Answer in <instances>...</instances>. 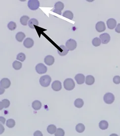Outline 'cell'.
<instances>
[{
  "instance_id": "1",
  "label": "cell",
  "mask_w": 120,
  "mask_h": 136,
  "mask_svg": "<svg viewBox=\"0 0 120 136\" xmlns=\"http://www.w3.org/2000/svg\"><path fill=\"white\" fill-rule=\"evenodd\" d=\"M63 84L64 88L67 90H72L75 86V82L74 81L73 79L71 78L66 79L64 81Z\"/></svg>"
},
{
  "instance_id": "2",
  "label": "cell",
  "mask_w": 120,
  "mask_h": 136,
  "mask_svg": "<svg viewBox=\"0 0 120 136\" xmlns=\"http://www.w3.org/2000/svg\"><path fill=\"white\" fill-rule=\"evenodd\" d=\"M40 83L43 87H47L49 85L51 78L48 75H45L40 78Z\"/></svg>"
},
{
  "instance_id": "3",
  "label": "cell",
  "mask_w": 120,
  "mask_h": 136,
  "mask_svg": "<svg viewBox=\"0 0 120 136\" xmlns=\"http://www.w3.org/2000/svg\"><path fill=\"white\" fill-rule=\"evenodd\" d=\"M76 41L72 39L68 40L66 42V47L69 51H73L75 50L77 47Z\"/></svg>"
},
{
  "instance_id": "4",
  "label": "cell",
  "mask_w": 120,
  "mask_h": 136,
  "mask_svg": "<svg viewBox=\"0 0 120 136\" xmlns=\"http://www.w3.org/2000/svg\"><path fill=\"white\" fill-rule=\"evenodd\" d=\"M103 100L106 104H111L113 103L115 100V96L113 94L108 93L104 96Z\"/></svg>"
},
{
  "instance_id": "5",
  "label": "cell",
  "mask_w": 120,
  "mask_h": 136,
  "mask_svg": "<svg viewBox=\"0 0 120 136\" xmlns=\"http://www.w3.org/2000/svg\"><path fill=\"white\" fill-rule=\"evenodd\" d=\"M64 4L61 2H58L54 5V9L52 10V12L55 13L59 15H61V11L64 9Z\"/></svg>"
},
{
  "instance_id": "6",
  "label": "cell",
  "mask_w": 120,
  "mask_h": 136,
  "mask_svg": "<svg viewBox=\"0 0 120 136\" xmlns=\"http://www.w3.org/2000/svg\"><path fill=\"white\" fill-rule=\"evenodd\" d=\"M28 8L33 11L37 10L40 7V3L37 0H29L28 2Z\"/></svg>"
},
{
  "instance_id": "7",
  "label": "cell",
  "mask_w": 120,
  "mask_h": 136,
  "mask_svg": "<svg viewBox=\"0 0 120 136\" xmlns=\"http://www.w3.org/2000/svg\"><path fill=\"white\" fill-rule=\"evenodd\" d=\"M35 69L37 73H38L39 74H45L47 71V67L42 63H39L35 67Z\"/></svg>"
},
{
  "instance_id": "8",
  "label": "cell",
  "mask_w": 120,
  "mask_h": 136,
  "mask_svg": "<svg viewBox=\"0 0 120 136\" xmlns=\"http://www.w3.org/2000/svg\"><path fill=\"white\" fill-rule=\"evenodd\" d=\"M68 49L67 48V47L64 45H60V46H59L57 52L58 54L61 56H64L67 54L68 53Z\"/></svg>"
},
{
  "instance_id": "9",
  "label": "cell",
  "mask_w": 120,
  "mask_h": 136,
  "mask_svg": "<svg viewBox=\"0 0 120 136\" xmlns=\"http://www.w3.org/2000/svg\"><path fill=\"white\" fill-rule=\"evenodd\" d=\"M99 38L100 39L101 42L104 44L109 43L111 39L110 35L107 33H104L100 35Z\"/></svg>"
},
{
  "instance_id": "10",
  "label": "cell",
  "mask_w": 120,
  "mask_h": 136,
  "mask_svg": "<svg viewBox=\"0 0 120 136\" xmlns=\"http://www.w3.org/2000/svg\"><path fill=\"white\" fill-rule=\"evenodd\" d=\"M52 89L55 92H58L62 88L61 82L59 80L54 81L51 84Z\"/></svg>"
},
{
  "instance_id": "11",
  "label": "cell",
  "mask_w": 120,
  "mask_h": 136,
  "mask_svg": "<svg viewBox=\"0 0 120 136\" xmlns=\"http://www.w3.org/2000/svg\"><path fill=\"white\" fill-rule=\"evenodd\" d=\"M95 29L98 32H102L105 30L106 26L105 24L103 21H98L97 22L95 25Z\"/></svg>"
},
{
  "instance_id": "12",
  "label": "cell",
  "mask_w": 120,
  "mask_h": 136,
  "mask_svg": "<svg viewBox=\"0 0 120 136\" xmlns=\"http://www.w3.org/2000/svg\"><path fill=\"white\" fill-rule=\"evenodd\" d=\"M11 81L8 78H2L0 81V86L3 88H8L11 86Z\"/></svg>"
},
{
  "instance_id": "13",
  "label": "cell",
  "mask_w": 120,
  "mask_h": 136,
  "mask_svg": "<svg viewBox=\"0 0 120 136\" xmlns=\"http://www.w3.org/2000/svg\"><path fill=\"white\" fill-rule=\"evenodd\" d=\"M107 27L110 29H113L115 28L117 25V21L114 19H109L106 22Z\"/></svg>"
},
{
  "instance_id": "14",
  "label": "cell",
  "mask_w": 120,
  "mask_h": 136,
  "mask_svg": "<svg viewBox=\"0 0 120 136\" xmlns=\"http://www.w3.org/2000/svg\"><path fill=\"white\" fill-rule=\"evenodd\" d=\"M75 79L78 84H82L85 81V77L82 74H78L75 77Z\"/></svg>"
},
{
  "instance_id": "15",
  "label": "cell",
  "mask_w": 120,
  "mask_h": 136,
  "mask_svg": "<svg viewBox=\"0 0 120 136\" xmlns=\"http://www.w3.org/2000/svg\"><path fill=\"white\" fill-rule=\"evenodd\" d=\"M24 46L27 48H30L33 47L34 45V41L31 38H27L23 42Z\"/></svg>"
},
{
  "instance_id": "16",
  "label": "cell",
  "mask_w": 120,
  "mask_h": 136,
  "mask_svg": "<svg viewBox=\"0 0 120 136\" xmlns=\"http://www.w3.org/2000/svg\"><path fill=\"white\" fill-rule=\"evenodd\" d=\"M44 62L46 65L48 66H51L54 62V58L51 55H48L45 58Z\"/></svg>"
},
{
  "instance_id": "17",
  "label": "cell",
  "mask_w": 120,
  "mask_h": 136,
  "mask_svg": "<svg viewBox=\"0 0 120 136\" xmlns=\"http://www.w3.org/2000/svg\"><path fill=\"white\" fill-rule=\"evenodd\" d=\"M10 105V102L8 99H5L0 102V109L8 108Z\"/></svg>"
},
{
  "instance_id": "18",
  "label": "cell",
  "mask_w": 120,
  "mask_h": 136,
  "mask_svg": "<svg viewBox=\"0 0 120 136\" xmlns=\"http://www.w3.org/2000/svg\"><path fill=\"white\" fill-rule=\"evenodd\" d=\"M32 106L35 110H40L42 107V103L39 100H35L32 102Z\"/></svg>"
},
{
  "instance_id": "19",
  "label": "cell",
  "mask_w": 120,
  "mask_h": 136,
  "mask_svg": "<svg viewBox=\"0 0 120 136\" xmlns=\"http://www.w3.org/2000/svg\"><path fill=\"white\" fill-rule=\"evenodd\" d=\"M95 81L94 78L91 75H88L86 78V83L87 85H92Z\"/></svg>"
},
{
  "instance_id": "20",
  "label": "cell",
  "mask_w": 120,
  "mask_h": 136,
  "mask_svg": "<svg viewBox=\"0 0 120 136\" xmlns=\"http://www.w3.org/2000/svg\"><path fill=\"white\" fill-rule=\"evenodd\" d=\"M38 24L39 21L36 19H31L29 20L28 22V25L32 29H33L34 28L35 25H38Z\"/></svg>"
},
{
  "instance_id": "21",
  "label": "cell",
  "mask_w": 120,
  "mask_h": 136,
  "mask_svg": "<svg viewBox=\"0 0 120 136\" xmlns=\"http://www.w3.org/2000/svg\"><path fill=\"white\" fill-rule=\"evenodd\" d=\"M108 126L109 124L108 122L105 120H102L99 123V128L103 130H106L108 128Z\"/></svg>"
},
{
  "instance_id": "22",
  "label": "cell",
  "mask_w": 120,
  "mask_h": 136,
  "mask_svg": "<svg viewBox=\"0 0 120 136\" xmlns=\"http://www.w3.org/2000/svg\"><path fill=\"white\" fill-rule=\"evenodd\" d=\"M75 106L78 108H80L82 107L84 104V102L83 100L81 98H77L75 100L74 102Z\"/></svg>"
},
{
  "instance_id": "23",
  "label": "cell",
  "mask_w": 120,
  "mask_h": 136,
  "mask_svg": "<svg viewBox=\"0 0 120 136\" xmlns=\"http://www.w3.org/2000/svg\"><path fill=\"white\" fill-rule=\"evenodd\" d=\"M76 130L79 133H82L85 130V126L82 123H79L76 126Z\"/></svg>"
},
{
  "instance_id": "24",
  "label": "cell",
  "mask_w": 120,
  "mask_h": 136,
  "mask_svg": "<svg viewBox=\"0 0 120 136\" xmlns=\"http://www.w3.org/2000/svg\"><path fill=\"white\" fill-rule=\"evenodd\" d=\"M57 130L56 127L54 125H50L47 128V131L50 134H55Z\"/></svg>"
},
{
  "instance_id": "25",
  "label": "cell",
  "mask_w": 120,
  "mask_h": 136,
  "mask_svg": "<svg viewBox=\"0 0 120 136\" xmlns=\"http://www.w3.org/2000/svg\"><path fill=\"white\" fill-rule=\"evenodd\" d=\"M25 37V34L22 32H18L15 36L16 39L18 42H22Z\"/></svg>"
},
{
  "instance_id": "26",
  "label": "cell",
  "mask_w": 120,
  "mask_h": 136,
  "mask_svg": "<svg viewBox=\"0 0 120 136\" xmlns=\"http://www.w3.org/2000/svg\"><path fill=\"white\" fill-rule=\"evenodd\" d=\"M63 17L67 18L70 20H72L74 18L73 14L70 11H66L63 14Z\"/></svg>"
},
{
  "instance_id": "27",
  "label": "cell",
  "mask_w": 120,
  "mask_h": 136,
  "mask_svg": "<svg viewBox=\"0 0 120 136\" xmlns=\"http://www.w3.org/2000/svg\"><path fill=\"white\" fill-rule=\"evenodd\" d=\"M29 19V18L27 16H23L22 17H21L20 19V23H21L22 25H26L27 24V22L28 21Z\"/></svg>"
},
{
  "instance_id": "28",
  "label": "cell",
  "mask_w": 120,
  "mask_h": 136,
  "mask_svg": "<svg viewBox=\"0 0 120 136\" xmlns=\"http://www.w3.org/2000/svg\"><path fill=\"white\" fill-rule=\"evenodd\" d=\"M101 43V41L99 38L95 37L92 41V44L94 46L98 47L100 46Z\"/></svg>"
},
{
  "instance_id": "29",
  "label": "cell",
  "mask_w": 120,
  "mask_h": 136,
  "mask_svg": "<svg viewBox=\"0 0 120 136\" xmlns=\"http://www.w3.org/2000/svg\"><path fill=\"white\" fill-rule=\"evenodd\" d=\"M22 63L19 61H15L13 63V68L16 70H19L22 68Z\"/></svg>"
},
{
  "instance_id": "30",
  "label": "cell",
  "mask_w": 120,
  "mask_h": 136,
  "mask_svg": "<svg viewBox=\"0 0 120 136\" xmlns=\"http://www.w3.org/2000/svg\"><path fill=\"white\" fill-rule=\"evenodd\" d=\"M6 125L8 127H9L10 128H12L15 127V122L14 119H10L7 121Z\"/></svg>"
},
{
  "instance_id": "31",
  "label": "cell",
  "mask_w": 120,
  "mask_h": 136,
  "mask_svg": "<svg viewBox=\"0 0 120 136\" xmlns=\"http://www.w3.org/2000/svg\"><path fill=\"white\" fill-rule=\"evenodd\" d=\"M55 136H64L65 132L61 128H58L54 134Z\"/></svg>"
},
{
  "instance_id": "32",
  "label": "cell",
  "mask_w": 120,
  "mask_h": 136,
  "mask_svg": "<svg viewBox=\"0 0 120 136\" xmlns=\"http://www.w3.org/2000/svg\"><path fill=\"white\" fill-rule=\"evenodd\" d=\"M8 27L10 30H14L16 28V24L14 21H11L8 23Z\"/></svg>"
},
{
  "instance_id": "33",
  "label": "cell",
  "mask_w": 120,
  "mask_h": 136,
  "mask_svg": "<svg viewBox=\"0 0 120 136\" xmlns=\"http://www.w3.org/2000/svg\"><path fill=\"white\" fill-rule=\"evenodd\" d=\"M26 59L25 55L23 53H20L17 55L16 59L21 62H23Z\"/></svg>"
},
{
  "instance_id": "34",
  "label": "cell",
  "mask_w": 120,
  "mask_h": 136,
  "mask_svg": "<svg viewBox=\"0 0 120 136\" xmlns=\"http://www.w3.org/2000/svg\"><path fill=\"white\" fill-rule=\"evenodd\" d=\"M113 82L116 84H118L120 83V76H116L113 78Z\"/></svg>"
},
{
  "instance_id": "35",
  "label": "cell",
  "mask_w": 120,
  "mask_h": 136,
  "mask_svg": "<svg viewBox=\"0 0 120 136\" xmlns=\"http://www.w3.org/2000/svg\"><path fill=\"white\" fill-rule=\"evenodd\" d=\"M34 136H43V135L41 131L38 130L34 133Z\"/></svg>"
},
{
  "instance_id": "36",
  "label": "cell",
  "mask_w": 120,
  "mask_h": 136,
  "mask_svg": "<svg viewBox=\"0 0 120 136\" xmlns=\"http://www.w3.org/2000/svg\"><path fill=\"white\" fill-rule=\"evenodd\" d=\"M115 31L117 33H120V23H119L116 28H115Z\"/></svg>"
},
{
  "instance_id": "37",
  "label": "cell",
  "mask_w": 120,
  "mask_h": 136,
  "mask_svg": "<svg viewBox=\"0 0 120 136\" xmlns=\"http://www.w3.org/2000/svg\"><path fill=\"white\" fill-rule=\"evenodd\" d=\"M0 122H1V123L4 124L5 123V122H6V119L3 117L1 116V117H0Z\"/></svg>"
},
{
  "instance_id": "38",
  "label": "cell",
  "mask_w": 120,
  "mask_h": 136,
  "mask_svg": "<svg viewBox=\"0 0 120 136\" xmlns=\"http://www.w3.org/2000/svg\"><path fill=\"white\" fill-rule=\"evenodd\" d=\"M0 128H0V134H2L5 130V128H4V126L2 125V124H1V125H0Z\"/></svg>"
},
{
  "instance_id": "39",
  "label": "cell",
  "mask_w": 120,
  "mask_h": 136,
  "mask_svg": "<svg viewBox=\"0 0 120 136\" xmlns=\"http://www.w3.org/2000/svg\"><path fill=\"white\" fill-rule=\"evenodd\" d=\"M0 88H1L0 89V95H2L4 94L5 92V88L2 86L0 87Z\"/></svg>"
},
{
  "instance_id": "40",
  "label": "cell",
  "mask_w": 120,
  "mask_h": 136,
  "mask_svg": "<svg viewBox=\"0 0 120 136\" xmlns=\"http://www.w3.org/2000/svg\"><path fill=\"white\" fill-rule=\"evenodd\" d=\"M109 136H119L116 134H112Z\"/></svg>"
}]
</instances>
